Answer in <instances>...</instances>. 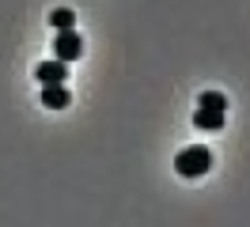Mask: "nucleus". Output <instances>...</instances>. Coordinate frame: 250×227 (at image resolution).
Here are the masks:
<instances>
[{"instance_id":"5","label":"nucleus","mask_w":250,"mask_h":227,"mask_svg":"<svg viewBox=\"0 0 250 227\" xmlns=\"http://www.w3.org/2000/svg\"><path fill=\"white\" fill-rule=\"evenodd\" d=\"M193 125H197V129H205V133H220V129H224V114H220V110H201V106H197Z\"/></svg>"},{"instance_id":"6","label":"nucleus","mask_w":250,"mask_h":227,"mask_svg":"<svg viewBox=\"0 0 250 227\" xmlns=\"http://www.w3.org/2000/svg\"><path fill=\"white\" fill-rule=\"evenodd\" d=\"M49 27H53V30H72V27H76V12H72V8L49 12Z\"/></svg>"},{"instance_id":"7","label":"nucleus","mask_w":250,"mask_h":227,"mask_svg":"<svg viewBox=\"0 0 250 227\" xmlns=\"http://www.w3.org/2000/svg\"><path fill=\"white\" fill-rule=\"evenodd\" d=\"M197 106H201V110H220V114H228V99H224L220 91H205L201 99H197Z\"/></svg>"},{"instance_id":"1","label":"nucleus","mask_w":250,"mask_h":227,"mask_svg":"<svg viewBox=\"0 0 250 227\" xmlns=\"http://www.w3.org/2000/svg\"><path fill=\"white\" fill-rule=\"evenodd\" d=\"M208 166H212V151L201 148V144L182 148L178 159H174V170H178L182 178H201V174H208Z\"/></svg>"},{"instance_id":"3","label":"nucleus","mask_w":250,"mask_h":227,"mask_svg":"<svg viewBox=\"0 0 250 227\" xmlns=\"http://www.w3.org/2000/svg\"><path fill=\"white\" fill-rule=\"evenodd\" d=\"M34 76H38V83L46 87V83H64V76H68V68H64V61H42L38 68H34Z\"/></svg>"},{"instance_id":"2","label":"nucleus","mask_w":250,"mask_h":227,"mask_svg":"<svg viewBox=\"0 0 250 227\" xmlns=\"http://www.w3.org/2000/svg\"><path fill=\"white\" fill-rule=\"evenodd\" d=\"M80 53H83V38L76 34V27L57 30V38H53V57L68 64V61H80Z\"/></svg>"},{"instance_id":"4","label":"nucleus","mask_w":250,"mask_h":227,"mask_svg":"<svg viewBox=\"0 0 250 227\" xmlns=\"http://www.w3.org/2000/svg\"><path fill=\"white\" fill-rule=\"evenodd\" d=\"M68 103H72V95L64 91V83H46L42 87V106L46 110H64Z\"/></svg>"}]
</instances>
